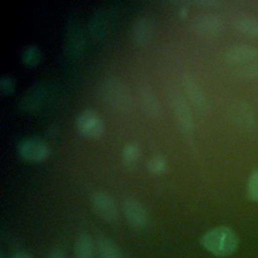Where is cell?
Masks as SVG:
<instances>
[{"label": "cell", "mask_w": 258, "mask_h": 258, "mask_svg": "<svg viewBox=\"0 0 258 258\" xmlns=\"http://www.w3.org/2000/svg\"><path fill=\"white\" fill-rule=\"evenodd\" d=\"M202 247L216 257L233 255L239 246V237L228 226H217L207 231L200 240Z\"/></svg>", "instance_id": "obj_1"}, {"label": "cell", "mask_w": 258, "mask_h": 258, "mask_svg": "<svg viewBox=\"0 0 258 258\" xmlns=\"http://www.w3.org/2000/svg\"><path fill=\"white\" fill-rule=\"evenodd\" d=\"M103 96L108 107L116 112H127L132 105V99L127 86L117 78H110L103 86Z\"/></svg>", "instance_id": "obj_2"}, {"label": "cell", "mask_w": 258, "mask_h": 258, "mask_svg": "<svg viewBox=\"0 0 258 258\" xmlns=\"http://www.w3.org/2000/svg\"><path fill=\"white\" fill-rule=\"evenodd\" d=\"M91 204L96 213L106 222L115 223L119 217V211L114 199L106 191L96 190L91 196Z\"/></svg>", "instance_id": "obj_3"}, {"label": "cell", "mask_w": 258, "mask_h": 258, "mask_svg": "<svg viewBox=\"0 0 258 258\" xmlns=\"http://www.w3.org/2000/svg\"><path fill=\"white\" fill-rule=\"evenodd\" d=\"M223 58L227 63L240 68L258 59V47L250 44H235L224 51Z\"/></svg>", "instance_id": "obj_4"}, {"label": "cell", "mask_w": 258, "mask_h": 258, "mask_svg": "<svg viewBox=\"0 0 258 258\" xmlns=\"http://www.w3.org/2000/svg\"><path fill=\"white\" fill-rule=\"evenodd\" d=\"M79 131L90 138H98L104 132V125L99 114L93 110L81 112L76 120Z\"/></svg>", "instance_id": "obj_5"}, {"label": "cell", "mask_w": 258, "mask_h": 258, "mask_svg": "<svg viewBox=\"0 0 258 258\" xmlns=\"http://www.w3.org/2000/svg\"><path fill=\"white\" fill-rule=\"evenodd\" d=\"M123 214L128 224L135 229L145 228L148 224V213L145 207L133 198H127L123 203Z\"/></svg>", "instance_id": "obj_6"}, {"label": "cell", "mask_w": 258, "mask_h": 258, "mask_svg": "<svg viewBox=\"0 0 258 258\" xmlns=\"http://www.w3.org/2000/svg\"><path fill=\"white\" fill-rule=\"evenodd\" d=\"M18 154L27 161L39 162L44 160L48 155V147L45 142L36 138L22 140L17 147Z\"/></svg>", "instance_id": "obj_7"}, {"label": "cell", "mask_w": 258, "mask_h": 258, "mask_svg": "<svg viewBox=\"0 0 258 258\" xmlns=\"http://www.w3.org/2000/svg\"><path fill=\"white\" fill-rule=\"evenodd\" d=\"M173 115L179 127L186 136H191L194 131V122L190 110L180 95H173L170 99Z\"/></svg>", "instance_id": "obj_8"}, {"label": "cell", "mask_w": 258, "mask_h": 258, "mask_svg": "<svg viewBox=\"0 0 258 258\" xmlns=\"http://www.w3.org/2000/svg\"><path fill=\"white\" fill-rule=\"evenodd\" d=\"M224 28V21L216 14H206L194 22L195 31L201 36L213 38L221 34Z\"/></svg>", "instance_id": "obj_9"}, {"label": "cell", "mask_w": 258, "mask_h": 258, "mask_svg": "<svg viewBox=\"0 0 258 258\" xmlns=\"http://www.w3.org/2000/svg\"><path fill=\"white\" fill-rule=\"evenodd\" d=\"M182 85L190 102L199 110L206 111L207 99H206L203 88L201 87L199 82L196 80V78L190 74L184 75L182 79Z\"/></svg>", "instance_id": "obj_10"}, {"label": "cell", "mask_w": 258, "mask_h": 258, "mask_svg": "<svg viewBox=\"0 0 258 258\" xmlns=\"http://www.w3.org/2000/svg\"><path fill=\"white\" fill-rule=\"evenodd\" d=\"M154 32V23L151 18L147 16L139 17L133 23L131 29V35L133 40L138 44L147 43L153 35Z\"/></svg>", "instance_id": "obj_11"}, {"label": "cell", "mask_w": 258, "mask_h": 258, "mask_svg": "<svg viewBox=\"0 0 258 258\" xmlns=\"http://www.w3.org/2000/svg\"><path fill=\"white\" fill-rule=\"evenodd\" d=\"M234 29L251 39H258V19L252 15H237L233 21Z\"/></svg>", "instance_id": "obj_12"}, {"label": "cell", "mask_w": 258, "mask_h": 258, "mask_svg": "<svg viewBox=\"0 0 258 258\" xmlns=\"http://www.w3.org/2000/svg\"><path fill=\"white\" fill-rule=\"evenodd\" d=\"M110 17L108 9H100L96 11L90 22V33L93 38L98 39L107 32L110 25Z\"/></svg>", "instance_id": "obj_13"}, {"label": "cell", "mask_w": 258, "mask_h": 258, "mask_svg": "<svg viewBox=\"0 0 258 258\" xmlns=\"http://www.w3.org/2000/svg\"><path fill=\"white\" fill-rule=\"evenodd\" d=\"M140 105L143 111L152 118H155L160 113V107L155 95L148 88H141L138 93Z\"/></svg>", "instance_id": "obj_14"}, {"label": "cell", "mask_w": 258, "mask_h": 258, "mask_svg": "<svg viewBox=\"0 0 258 258\" xmlns=\"http://www.w3.org/2000/svg\"><path fill=\"white\" fill-rule=\"evenodd\" d=\"M141 159V150L136 142L127 143L121 153V160L124 167L128 170H134Z\"/></svg>", "instance_id": "obj_15"}, {"label": "cell", "mask_w": 258, "mask_h": 258, "mask_svg": "<svg viewBox=\"0 0 258 258\" xmlns=\"http://www.w3.org/2000/svg\"><path fill=\"white\" fill-rule=\"evenodd\" d=\"M96 243L93 239L87 234L80 235L75 243V258H96Z\"/></svg>", "instance_id": "obj_16"}, {"label": "cell", "mask_w": 258, "mask_h": 258, "mask_svg": "<svg viewBox=\"0 0 258 258\" xmlns=\"http://www.w3.org/2000/svg\"><path fill=\"white\" fill-rule=\"evenodd\" d=\"M230 114L234 121L243 126H250L253 123L254 115L250 107L242 102H235L230 106Z\"/></svg>", "instance_id": "obj_17"}, {"label": "cell", "mask_w": 258, "mask_h": 258, "mask_svg": "<svg viewBox=\"0 0 258 258\" xmlns=\"http://www.w3.org/2000/svg\"><path fill=\"white\" fill-rule=\"evenodd\" d=\"M99 258H123L119 247L109 238L101 237L96 242Z\"/></svg>", "instance_id": "obj_18"}, {"label": "cell", "mask_w": 258, "mask_h": 258, "mask_svg": "<svg viewBox=\"0 0 258 258\" xmlns=\"http://www.w3.org/2000/svg\"><path fill=\"white\" fill-rule=\"evenodd\" d=\"M83 44V38L80 34V31L78 30L77 27H72L71 30L68 33L67 37V45H68V50L72 54H77L80 49L82 48Z\"/></svg>", "instance_id": "obj_19"}, {"label": "cell", "mask_w": 258, "mask_h": 258, "mask_svg": "<svg viewBox=\"0 0 258 258\" xmlns=\"http://www.w3.org/2000/svg\"><path fill=\"white\" fill-rule=\"evenodd\" d=\"M167 162L164 156L162 155H155L151 157L147 162V168L151 173L160 174L166 170Z\"/></svg>", "instance_id": "obj_20"}, {"label": "cell", "mask_w": 258, "mask_h": 258, "mask_svg": "<svg viewBox=\"0 0 258 258\" xmlns=\"http://www.w3.org/2000/svg\"><path fill=\"white\" fill-rule=\"evenodd\" d=\"M246 192L251 201L258 203V169L249 176L246 184Z\"/></svg>", "instance_id": "obj_21"}, {"label": "cell", "mask_w": 258, "mask_h": 258, "mask_svg": "<svg viewBox=\"0 0 258 258\" xmlns=\"http://www.w3.org/2000/svg\"><path fill=\"white\" fill-rule=\"evenodd\" d=\"M22 61L27 66H33L38 60V50L33 45H28L23 49Z\"/></svg>", "instance_id": "obj_22"}, {"label": "cell", "mask_w": 258, "mask_h": 258, "mask_svg": "<svg viewBox=\"0 0 258 258\" xmlns=\"http://www.w3.org/2000/svg\"><path fill=\"white\" fill-rule=\"evenodd\" d=\"M0 89L4 94H9L13 90V81L8 77L4 76L0 80Z\"/></svg>", "instance_id": "obj_23"}, {"label": "cell", "mask_w": 258, "mask_h": 258, "mask_svg": "<svg viewBox=\"0 0 258 258\" xmlns=\"http://www.w3.org/2000/svg\"><path fill=\"white\" fill-rule=\"evenodd\" d=\"M195 3L200 6L210 7V8H215V7H218L221 5V2L217 1V0H199V1H196Z\"/></svg>", "instance_id": "obj_24"}, {"label": "cell", "mask_w": 258, "mask_h": 258, "mask_svg": "<svg viewBox=\"0 0 258 258\" xmlns=\"http://www.w3.org/2000/svg\"><path fill=\"white\" fill-rule=\"evenodd\" d=\"M47 258H68L66 253L60 249H53L49 252Z\"/></svg>", "instance_id": "obj_25"}, {"label": "cell", "mask_w": 258, "mask_h": 258, "mask_svg": "<svg viewBox=\"0 0 258 258\" xmlns=\"http://www.w3.org/2000/svg\"><path fill=\"white\" fill-rule=\"evenodd\" d=\"M13 258H32L30 255L26 254V253H23V252H20V253H17L13 256Z\"/></svg>", "instance_id": "obj_26"}]
</instances>
